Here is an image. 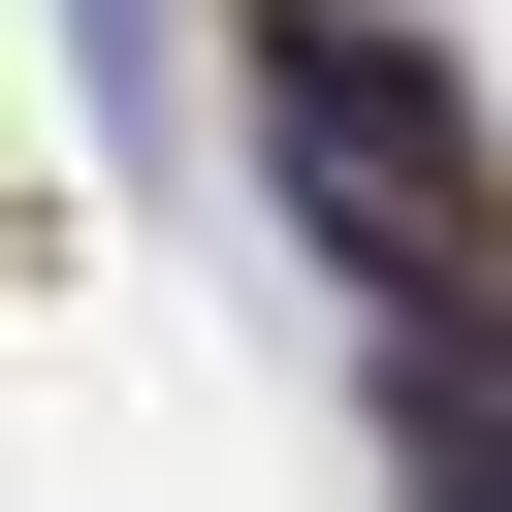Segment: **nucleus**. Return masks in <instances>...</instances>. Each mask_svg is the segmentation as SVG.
<instances>
[{
  "mask_svg": "<svg viewBox=\"0 0 512 512\" xmlns=\"http://www.w3.org/2000/svg\"><path fill=\"white\" fill-rule=\"evenodd\" d=\"M256 160H288V224L384 288V352H512V160H480V96H448L384 0H256Z\"/></svg>",
  "mask_w": 512,
  "mask_h": 512,
  "instance_id": "1",
  "label": "nucleus"
},
{
  "mask_svg": "<svg viewBox=\"0 0 512 512\" xmlns=\"http://www.w3.org/2000/svg\"><path fill=\"white\" fill-rule=\"evenodd\" d=\"M384 416H416V512H512V352H416Z\"/></svg>",
  "mask_w": 512,
  "mask_h": 512,
  "instance_id": "2",
  "label": "nucleus"
}]
</instances>
